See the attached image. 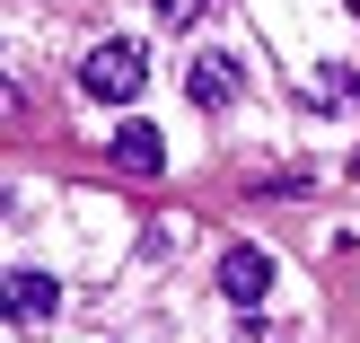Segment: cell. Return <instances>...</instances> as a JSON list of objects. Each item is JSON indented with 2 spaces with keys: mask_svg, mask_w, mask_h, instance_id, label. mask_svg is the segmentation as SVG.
I'll list each match as a JSON object with an SVG mask.
<instances>
[{
  "mask_svg": "<svg viewBox=\"0 0 360 343\" xmlns=\"http://www.w3.org/2000/svg\"><path fill=\"white\" fill-rule=\"evenodd\" d=\"M308 97L326 106V115H343V106H360V70H316V80H308Z\"/></svg>",
  "mask_w": 360,
  "mask_h": 343,
  "instance_id": "8992f818",
  "label": "cell"
},
{
  "mask_svg": "<svg viewBox=\"0 0 360 343\" xmlns=\"http://www.w3.org/2000/svg\"><path fill=\"white\" fill-rule=\"evenodd\" d=\"M220 291L238 299V308H255V299L273 291V256H264V247H220Z\"/></svg>",
  "mask_w": 360,
  "mask_h": 343,
  "instance_id": "7a4b0ae2",
  "label": "cell"
},
{
  "mask_svg": "<svg viewBox=\"0 0 360 343\" xmlns=\"http://www.w3.org/2000/svg\"><path fill=\"white\" fill-rule=\"evenodd\" d=\"M352 18H360V0H352Z\"/></svg>",
  "mask_w": 360,
  "mask_h": 343,
  "instance_id": "52a82bcc",
  "label": "cell"
},
{
  "mask_svg": "<svg viewBox=\"0 0 360 343\" xmlns=\"http://www.w3.org/2000/svg\"><path fill=\"white\" fill-rule=\"evenodd\" d=\"M185 88H193V106H229L238 97V62H229V53H193Z\"/></svg>",
  "mask_w": 360,
  "mask_h": 343,
  "instance_id": "277c9868",
  "label": "cell"
},
{
  "mask_svg": "<svg viewBox=\"0 0 360 343\" xmlns=\"http://www.w3.org/2000/svg\"><path fill=\"white\" fill-rule=\"evenodd\" d=\"M141 80H150V53H141L132 35H115V44H97V53L79 62V88H88L97 106H123V97H141Z\"/></svg>",
  "mask_w": 360,
  "mask_h": 343,
  "instance_id": "6da1fadb",
  "label": "cell"
},
{
  "mask_svg": "<svg viewBox=\"0 0 360 343\" xmlns=\"http://www.w3.org/2000/svg\"><path fill=\"white\" fill-rule=\"evenodd\" d=\"M115 168H132V176H158V168H167V141H158L150 123H123V132H115Z\"/></svg>",
  "mask_w": 360,
  "mask_h": 343,
  "instance_id": "5b68a950",
  "label": "cell"
},
{
  "mask_svg": "<svg viewBox=\"0 0 360 343\" xmlns=\"http://www.w3.org/2000/svg\"><path fill=\"white\" fill-rule=\"evenodd\" d=\"M0 308H9L18 326H44V317L62 308V282H53V273H9V282H0Z\"/></svg>",
  "mask_w": 360,
  "mask_h": 343,
  "instance_id": "3957f363",
  "label": "cell"
}]
</instances>
